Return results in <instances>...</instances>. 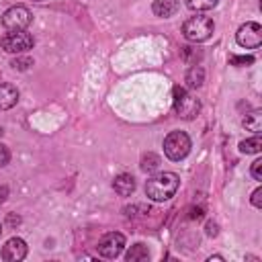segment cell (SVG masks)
<instances>
[{"label": "cell", "instance_id": "1", "mask_svg": "<svg viewBox=\"0 0 262 262\" xmlns=\"http://www.w3.org/2000/svg\"><path fill=\"white\" fill-rule=\"evenodd\" d=\"M180 178L174 172H160L145 182V194L151 201H168L176 194Z\"/></svg>", "mask_w": 262, "mask_h": 262}, {"label": "cell", "instance_id": "2", "mask_svg": "<svg viewBox=\"0 0 262 262\" xmlns=\"http://www.w3.org/2000/svg\"><path fill=\"white\" fill-rule=\"evenodd\" d=\"M215 31V23L205 16V14H196V16H190L184 20L182 25V35L192 41V43H201V41H207Z\"/></svg>", "mask_w": 262, "mask_h": 262}, {"label": "cell", "instance_id": "3", "mask_svg": "<svg viewBox=\"0 0 262 262\" xmlns=\"http://www.w3.org/2000/svg\"><path fill=\"white\" fill-rule=\"evenodd\" d=\"M190 151V139L184 131H172L164 139V154L172 162H180L188 156Z\"/></svg>", "mask_w": 262, "mask_h": 262}, {"label": "cell", "instance_id": "4", "mask_svg": "<svg viewBox=\"0 0 262 262\" xmlns=\"http://www.w3.org/2000/svg\"><path fill=\"white\" fill-rule=\"evenodd\" d=\"M174 111L182 119H194L201 111V102L194 94L184 88H174Z\"/></svg>", "mask_w": 262, "mask_h": 262}, {"label": "cell", "instance_id": "5", "mask_svg": "<svg viewBox=\"0 0 262 262\" xmlns=\"http://www.w3.org/2000/svg\"><path fill=\"white\" fill-rule=\"evenodd\" d=\"M0 45L6 53H25L35 45V39L27 31H10L0 39Z\"/></svg>", "mask_w": 262, "mask_h": 262}, {"label": "cell", "instance_id": "6", "mask_svg": "<svg viewBox=\"0 0 262 262\" xmlns=\"http://www.w3.org/2000/svg\"><path fill=\"white\" fill-rule=\"evenodd\" d=\"M31 20H33V16L27 6H10L2 14V25L8 31H25L31 25Z\"/></svg>", "mask_w": 262, "mask_h": 262}, {"label": "cell", "instance_id": "7", "mask_svg": "<svg viewBox=\"0 0 262 262\" xmlns=\"http://www.w3.org/2000/svg\"><path fill=\"white\" fill-rule=\"evenodd\" d=\"M123 248H125V235L119 231H111V233L102 235L96 246V250L102 258H117L123 252Z\"/></svg>", "mask_w": 262, "mask_h": 262}, {"label": "cell", "instance_id": "8", "mask_svg": "<svg viewBox=\"0 0 262 262\" xmlns=\"http://www.w3.org/2000/svg\"><path fill=\"white\" fill-rule=\"evenodd\" d=\"M235 39L246 49H256L262 43V27L258 23H246L237 29Z\"/></svg>", "mask_w": 262, "mask_h": 262}, {"label": "cell", "instance_id": "9", "mask_svg": "<svg viewBox=\"0 0 262 262\" xmlns=\"http://www.w3.org/2000/svg\"><path fill=\"white\" fill-rule=\"evenodd\" d=\"M27 256V244L20 237H10L4 246H2V258L6 262H18Z\"/></svg>", "mask_w": 262, "mask_h": 262}, {"label": "cell", "instance_id": "10", "mask_svg": "<svg viewBox=\"0 0 262 262\" xmlns=\"http://www.w3.org/2000/svg\"><path fill=\"white\" fill-rule=\"evenodd\" d=\"M18 100V90L16 86L8 84V82H0V111H8L16 104Z\"/></svg>", "mask_w": 262, "mask_h": 262}, {"label": "cell", "instance_id": "11", "mask_svg": "<svg viewBox=\"0 0 262 262\" xmlns=\"http://www.w3.org/2000/svg\"><path fill=\"white\" fill-rule=\"evenodd\" d=\"M113 188L117 194L121 196H129L133 190H135V178L131 174H119L115 180H113Z\"/></svg>", "mask_w": 262, "mask_h": 262}, {"label": "cell", "instance_id": "12", "mask_svg": "<svg viewBox=\"0 0 262 262\" xmlns=\"http://www.w3.org/2000/svg\"><path fill=\"white\" fill-rule=\"evenodd\" d=\"M151 10H154L156 16L168 18V16H172V14L178 12V0H154Z\"/></svg>", "mask_w": 262, "mask_h": 262}, {"label": "cell", "instance_id": "13", "mask_svg": "<svg viewBox=\"0 0 262 262\" xmlns=\"http://www.w3.org/2000/svg\"><path fill=\"white\" fill-rule=\"evenodd\" d=\"M205 80V72L201 66H192L188 72H186V86L188 88H199Z\"/></svg>", "mask_w": 262, "mask_h": 262}, {"label": "cell", "instance_id": "14", "mask_svg": "<svg viewBox=\"0 0 262 262\" xmlns=\"http://www.w3.org/2000/svg\"><path fill=\"white\" fill-rule=\"evenodd\" d=\"M244 127H246L248 131L260 133V131H262V111H252L250 115H246Z\"/></svg>", "mask_w": 262, "mask_h": 262}, {"label": "cell", "instance_id": "15", "mask_svg": "<svg viewBox=\"0 0 262 262\" xmlns=\"http://www.w3.org/2000/svg\"><path fill=\"white\" fill-rule=\"evenodd\" d=\"M125 258H127L129 262H143V260L149 258V252H147V248H145L143 244H135V246H131V250L127 252Z\"/></svg>", "mask_w": 262, "mask_h": 262}, {"label": "cell", "instance_id": "16", "mask_svg": "<svg viewBox=\"0 0 262 262\" xmlns=\"http://www.w3.org/2000/svg\"><path fill=\"white\" fill-rule=\"evenodd\" d=\"M260 149H262V139H260L258 133H256V137L244 139V141L239 143V151H242V154H258Z\"/></svg>", "mask_w": 262, "mask_h": 262}, {"label": "cell", "instance_id": "17", "mask_svg": "<svg viewBox=\"0 0 262 262\" xmlns=\"http://www.w3.org/2000/svg\"><path fill=\"white\" fill-rule=\"evenodd\" d=\"M219 0H186V6L194 12H205V10H211L217 6Z\"/></svg>", "mask_w": 262, "mask_h": 262}, {"label": "cell", "instance_id": "18", "mask_svg": "<svg viewBox=\"0 0 262 262\" xmlns=\"http://www.w3.org/2000/svg\"><path fill=\"white\" fill-rule=\"evenodd\" d=\"M158 166H160V158L156 154H147L141 158V170L143 172H154Z\"/></svg>", "mask_w": 262, "mask_h": 262}, {"label": "cell", "instance_id": "19", "mask_svg": "<svg viewBox=\"0 0 262 262\" xmlns=\"http://www.w3.org/2000/svg\"><path fill=\"white\" fill-rule=\"evenodd\" d=\"M229 63L231 66H252L254 63V57L252 55H231L229 57Z\"/></svg>", "mask_w": 262, "mask_h": 262}, {"label": "cell", "instance_id": "20", "mask_svg": "<svg viewBox=\"0 0 262 262\" xmlns=\"http://www.w3.org/2000/svg\"><path fill=\"white\" fill-rule=\"evenodd\" d=\"M252 176H254L256 180H262V160H256V162L252 164Z\"/></svg>", "mask_w": 262, "mask_h": 262}, {"label": "cell", "instance_id": "21", "mask_svg": "<svg viewBox=\"0 0 262 262\" xmlns=\"http://www.w3.org/2000/svg\"><path fill=\"white\" fill-rule=\"evenodd\" d=\"M252 205L258 207V209L262 207V188H256V190H254V194H252Z\"/></svg>", "mask_w": 262, "mask_h": 262}, {"label": "cell", "instance_id": "22", "mask_svg": "<svg viewBox=\"0 0 262 262\" xmlns=\"http://www.w3.org/2000/svg\"><path fill=\"white\" fill-rule=\"evenodd\" d=\"M8 160H10V154H8V149L0 143V168H2V166H6V164H8Z\"/></svg>", "mask_w": 262, "mask_h": 262}, {"label": "cell", "instance_id": "23", "mask_svg": "<svg viewBox=\"0 0 262 262\" xmlns=\"http://www.w3.org/2000/svg\"><path fill=\"white\" fill-rule=\"evenodd\" d=\"M25 63H31V59H18V61L14 59V61H12V66H14V68H18V70H25V68H27Z\"/></svg>", "mask_w": 262, "mask_h": 262}, {"label": "cell", "instance_id": "24", "mask_svg": "<svg viewBox=\"0 0 262 262\" xmlns=\"http://www.w3.org/2000/svg\"><path fill=\"white\" fill-rule=\"evenodd\" d=\"M35 2H45V0H35Z\"/></svg>", "mask_w": 262, "mask_h": 262}, {"label": "cell", "instance_id": "25", "mask_svg": "<svg viewBox=\"0 0 262 262\" xmlns=\"http://www.w3.org/2000/svg\"><path fill=\"white\" fill-rule=\"evenodd\" d=\"M0 233H2V227H0Z\"/></svg>", "mask_w": 262, "mask_h": 262}, {"label": "cell", "instance_id": "26", "mask_svg": "<svg viewBox=\"0 0 262 262\" xmlns=\"http://www.w3.org/2000/svg\"><path fill=\"white\" fill-rule=\"evenodd\" d=\"M0 133H2V129H0Z\"/></svg>", "mask_w": 262, "mask_h": 262}]
</instances>
